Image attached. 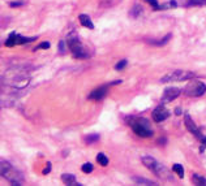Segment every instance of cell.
Listing matches in <instances>:
<instances>
[{
  "label": "cell",
  "instance_id": "obj_14",
  "mask_svg": "<svg viewBox=\"0 0 206 186\" xmlns=\"http://www.w3.org/2000/svg\"><path fill=\"white\" fill-rule=\"evenodd\" d=\"M172 171H174L180 178H184V167L181 164H174L172 165Z\"/></svg>",
  "mask_w": 206,
  "mask_h": 186
},
{
  "label": "cell",
  "instance_id": "obj_17",
  "mask_svg": "<svg viewBox=\"0 0 206 186\" xmlns=\"http://www.w3.org/2000/svg\"><path fill=\"white\" fill-rule=\"evenodd\" d=\"M206 4V0H188L187 5L188 7H201V5H205Z\"/></svg>",
  "mask_w": 206,
  "mask_h": 186
},
{
  "label": "cell",
  "instance_id": "obj_7",
  "mask_svg": "<svg viewBox=\"0 0 206 186\" xmlns=\"http://www.w3.org/2000/svg\"><path fill=\"white\" fill-rule=\"evenodd\" d=\"M35 38H26V37H22L17 33H10L8 39L5 41V46L7 47H13V46H17V45H25V43H30V42H34Z\"/></svg>",
  "mask_w": 206,
  "mask_h": 186
},
{
  "label": "cell",
  "instance_id": "obj_13",
  "mask_svg": "<svg viewBox=\"0 0 206 186\" xmlns=\"http://www.w3.org/2000/svg\"><path fill=\"white\" fill-rule=\"evenodd\" d=\"M79 18H80V22H81L82 26L87 27V29H94V24L91 22V20L87 14H80Z\"/></svg>",
  "mask_w": 206,
  "mask_h": 186
},
{
  "label": "cell",
  "instance_id": "obj_10",
  "mask_svg": "<svg viewBox=\"0 0 206 186\" xmlns=\"http://www.w3.org/2000/svg\"><path fill=\"white\" fill-rule=\"evenodd\" d=\"M184 124H185V126H187V129L189 130V132H191L192 134L196 135L200 141H201V139L204 138V135L201 134L200 129L196 126V124H194V121L192 120V117L189 116V114H185V117H184Z\"/></svg>",
  "mask_w": 206,
  "mask_h": 186
},
{
  "label": "cell",
  "instance_id": "obj_24",
  "mask_svg": "<svg viewBox=\"0 0 206 186\" xmlns=\"http://www.w3.org/2000/svg\"><path fill=\"white\" fill-rule=\"evenodd\" d=\"M145 2H147L150 5H151L154 10H160V5L158 4L157 0H145Z\"/></svg>",
  "mask_w": 206,
  "mask_h": 186
},
{
  "label": "cell",
  "instance_id": "obj_19",
  "mask_svg": "<svg viewBox=\"0 0 206 186\" xmlns=\"http://www.w3.org/2000/svg\"><path fill=\"white\" fill-rule=\"evenodd\" d=\"M135 182H136V184H138V185H157L155 182L150 181V180H146V178H140V177L135 178Z\"/></svg>",
  "mask_w": 206,
  "mask_h": 186
},
{
  "label": "cell",
  "instance_id": "obj_11",
  "mask_svg": "<svg viewBox=\"0 0 206 186\" xmlns=\"http://www.w3.org/2000/svg\"><path fill=\"white\" fill-rule=\"evenodd\" d=\"M108 86H110V85H106V86L98 87V89L93 90V91L90 92V95H89V99H91V100H101V99H103V98L107 95Z\"/></svg>",
  "mask_w": 206,
  "mask_h": 186
},
{
  "label": "cell",
  "instance_id": "obj_25",
  "mask_svg": "<svg viewBox=\"0 0 206 186\" xmlns=\"http://www.w3.org/2000/svg\"><path fill=\"white\" fill-rule=\"evenodd\" d=\"M171 37H172V34H171V33H170V34H167V35L163 38L162 41H159V42H158V45H157V46H164L166 43H167V42H168V41L171 39Z\"/></svg>",
  "mask_w": 206,
  "mask_h": 186
},
{
  "label": "cell",
  "instance_id": "obj_30",
  "mask_svg": "<svg viewBox=\"0 0 206 186\" xmlns=\"http://www.w3.org/2000/svg\"><path fill=\"white\" fill-rule=\"evenodd\" d=\"M50 171H51V163H47V167L43 169V174H48Z\"/></svg>",
  "mask_w": 206,
  "mask_h": 186
},
{
  "label": "cell",
  "instance_id": "obj_12",
  "mask_svg": "<svg viewBox=\"0 0 206 186\" xmlns=\"http://www.w3.org/2000/svg\"><path fill=\"white\" fill-rule=\"evenodd\" d=\"M62 181L65 185H69V186H81V184L77 182L76 177L73 176V174H71V173H63L62 174Z\"/></svg>",
  "mask_w": 206,
  "mask_h": 186
},
{
  "label": "cell",
  "instance_id": "obj_5",
  "mask_svg": "<svg viewBox=\"0 0 206 186\" xmlns=\"http://www.w3.org/2000/svg\"><path fill=\"white\" fill-rule=\"evenodd\" d=\"M67 43H68L69 50L72 51V53H73L75 57H77V59H87L89 56H90V55H89V53L85 51V48L82 47L81 42L77 39V38L69 37L68 41H67Z\"/></svg>",
  "mask_w": 206,
  "mask_h": 186
},
{
  "label": "cell",
  "instance_id": "obj_22",
  "mask_svg": "<svg viewBox=\"0 0 206 186\" xmlns=\"http://www.w3.org/2000/svg\"><path fill=\"white\" fill-rule=\"evenodd\" d=\"M141 12H142V8L137 4V5H135V8L131 10V16H133V17H137L138 14H141Z\"/></svg>",
  "mask_w": 206,
  "mask_h": 186
},
{
  "label": "cell",
  "instance_id": "obj_4",
  "mask_svg": "<svg viewBox=\"0 0 206 186\" xmlns=\"http://www.w3.org/2000/svg\"><path fill=\"white\" fill-rule=\"evenodd\" d=\"M131 125H132V130L138 137L147 138V137H151L153 135V130L150 129V126L146 122V120H138V121H135V120L131 118Z\"/></svg>",
  "mask_w": 206,
  "mask_h": 186
},
{
  "label": "cell",
  "instance_id": "obj_15",
  "mask_svg": "<svg viewBox=\"0 0 206 186\" xmlns=\"http://www.w3.org/2000/svg\"><path fill=\"white\" fill-rule=\"evenodd\" d=\"M97 161H98L99 164H101L102 167H106V165L108 164V157L106 156V155L103 154V152H99V154L97 155Z\"/></svg>",
  "mask_w": 206,
  "mask_h": 186
},
{
  "label": "cell",
  "instance_id": "obj_1",
  "mask_svg": "<svg viewBox=\"0 0 206 186\" xmlns=\"http://www.w3.org/2000/svg\"><path fill=\"white\" fill-rule=\"evenodd\" d=\"M142 163L145 167H147L149 169H151V172L160 178H166V180H172V176L170 174V171L167 169L163 164H160L157 161L151 156H143L142 157Z\"/></svg>",
  "mask_w": 206,
  "mask_h": 186
},
{
  "label": "cell",
  "instance_id": "obj_23",
  "mask_svg": "<svg viewBox=\"0 0 206 186\" xmlns=\"http://www.w3.org/2000/svg\"><path fill=\"white\" fill-rule=\"evenodd\" d=\"M127 64H128L127 60H121V61H119L118 64L115 65V69H116V70H123V69L127 67Z\"/></svg>",
  "mask_w": 206,
  "mask_h": 186
},
{
  "label": "cell",
  "instance_id": "obj_6",
  "mask_svg": "<svg viewBox=\"0 0 206 186\" xmlns=\"http://www.w3.org/2000/svg\"><path fill=\"white\" fill-rule=\"evenodd\" d=\"M185 95L188 96H202L205 92H206V85L204 83V82H200V81H192L191 83H188L187 87H185Z\"/></svg>",
  "mask_w": 206,
  "mask_h": 186
},
{
  "label": "cell",
  "instance_id": "obj_31",
  "mask_svg": "<svg viewBox=\"0 0 206 186\" xmlns=\"http://www.w3.org/2000/svg\"><path fill=\"white\" fill-rule=\"evenodd\" d=\"M175 113H176V114H181V109H180V108H176V109H175Z\"/></svg>",
  "mask_w": 206,
  "mask_h": 186
},
{
  "label": "cell",
  "instance_id": "obj_9",
  "mask_svg": "<svg viewBox=\"0 0 206 186\" xmlns=\"http://www.w3.org/2000/svg\"><path fill=\"white\" fill-rule=\"evenodd\" d=\"M168 116H170V111H168V109H166L163 107V104L157 107L153 111V113H151V117H153V120H154L155 122H162Z\"/></svg>",
  "mask_w": 206,
  "mask_h": 186
},
{
  "label": "cell",
  "instance_id": "obj_27",
  "mask_svg": "<svg viewBox=\"0 0 206 186\" xmlns=\"http://www.w3.org/2000/svg\"><path fill=\"white\" fill-rule=\"evenodd\" d=\"M65 42L64 41H60L59 42V51H60V53H64L65 52Z\"/></svg>",
  "mask_w": 206,
  "mask_h": 186
},
{
  "label": "cell",
  "instance_id": "obj_28",
  "mask_svg": "<svg viewBox=\"0 0 206 186\" xmlns=\"http://www.w3.org/2000/svg\"><path fill=\"white\" fill-rule=\"evenodd\" d=\"M24 5V3L22 2H12L9 4V7H12V8H14V7H22Z\"/></svg>",
  "mask_w": 206,
  "mask_h": 186
},
{
  "label": "cell",
  "instance_id": "obj_20",
  "mask_svg": "<svg viewBox=\"0 0 206 186\" xmlns=\"http://www.w3.org/2000/svg\"><path fill=\"white\" fill-rule=\"evenodd\" d=\"M177 7V3L175 0H171V2H167L166 4L160 5V9H170V8H176Z\"/></svg>",
  "mask_w": 206,
  "mask_h": 186
},
{
  "label": "cell",
  "instance_id": "obj_29",
  "mask_svg": "<svg viewBox=\"0 0 206 186\" xmlns=\"http://www.w3.org/2000/svg\"><path fill=\"white\" fill-rule=\"evenodd\" d=\"M201 141H202V146L200 147V151H201V152H204V151L206 150V137H204V138H202Z\"/></svg>",
  "mask_w": 206,
  "mask_h": 186
},
{
  "label": "cell",
  "instance_id": "obj_3",
  "mask_svg": "<svg viewBox=\"0 0 206 186\" xmlns=\"http://www.w3.org/2000/svg\"><path fill=\"white\" fill-rule=\"evenodd\" d=\"M194 77V73L188 72V70H174L168 74H166L163 78H160V82H180V81H187L192 79Z\"/></svg>",
  "mask_w": 206,
  "mask_h": 186
},
{
  "label": "cell",
  "instance_id": "obj_18",
  "mask_svg": "<svg viewBox=\"0 0 206 186\" xmlns=\"http://www.w3.org/2000/svg\"><path fill=\"white\" fill-rule=\"evenodd\" d=\"M193 182L196 185H206V178L200 174H193Z\"/></svg>",
  "mask_w": 206,
  "mask_h": 186
},
{
  "label": "cell",
  "instance_id": "obj_2",
  "mask_svg": "<svg viewBox=\"0 0 206 186\" xmlns=\"http://www.w3.org/2000/svg\"><path fill=\"white\" fill-rule=\"evenodd\" d=\"M0 167H2V177H4L5 180H8L12 185H21L22 184L24 180H22L21 173L16 171V169L10 165L8 161L2 160Z\"/></svg>",
  "mask_w": 206,
  "mask_h": 186
},
{
  "label": "cell",
  "instance_id": "obj_8",
  "mask_svg": "<svg viewBox=\"0 0 206 186\" xmlns=\"http://www.w3.org/2000/svg\"><path fill=\"white\" fill-rule=\"evenodd\" d=\"M181 94V90L177 89V87H167V89L164 90L163 95H162V104H164V103H170L172 100H175L177 96H179Z\"/></svg>",
  "mask_w": 206,
  "mask_h": 186
},
{
  "label": "cell",
  "instance_id": "obj_16",
  "mask_svg": "<svg viewBox=\"0 0 206 186\" xmlns=\"http://www.w3.org/2000/svg\"><path fill=\"white\" fill-rule=\"evenodd\" d=\"M99 139V134H89L85 137V142L87 145H91L94 142H97Z\"/></svg>",
  "mask_w": 206,
  "mask_h": 186
},
{
  "label": "cell",
  "instance_id": "obj_21",
  "mask_svg": "<svg viewBox=\"0 0 206 186\" xmlns=\"http://www.w3.org/2000/svg\"><path fill=\"white\" fill-rule=\"evenodd\" d=\"M81 169H82L83 173H91L93 172V164L91 163H85L81 167Z\"/></svg>",
  "mask_w": 206,
  "mask_h": 186
},
{
  "label": "cell",
  "instance_id": "obj_26",
  "mask_svg": "<svg viewBox=\"0 0 206 186\" xmlns=\"http://www.w3.org/2000/svg\"><path fill=\"white\" fill-rule=\"evenodd\" d=\"M47 48H50V43L48 42H43V43H41V45L37 47V50H47Z\"/></svg>",
  "mask_w": 206,
  "mask_h": 186
}]
</instances>
